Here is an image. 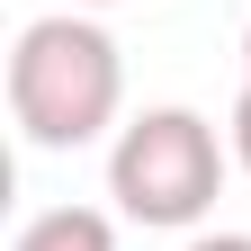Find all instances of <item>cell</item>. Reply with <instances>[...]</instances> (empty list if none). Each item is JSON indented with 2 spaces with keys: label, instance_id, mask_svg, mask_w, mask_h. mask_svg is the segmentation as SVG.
<instances>
[{
  "label": "cell",
  "instance_id": "cell-4",
  "mask_svg": "<svg viewBox=\"0 0 251 251\" xmlns=\"http://www.w3.org/2000/svg\"><path fill=\"white\" fill-rule=\"evenodd\" d=\"M233 162L251 171V81H242V99H233Z\"/></svg>",
  "mask_w": 251,
  "mask_h": 251
},
{
  "label": "cell",
  "instance_id": "cell-3",
  "mask_svg": "<svg viewBox=\"0 0 251 251\" xmlns=\"http://www.w3.org/2000/svg\"><path fill=\"white\" fill-rule=\"evenodd\" d=\"M9 251H117V225H108L99 206H45V215L18 225Z\"/></svg>",
  "mask_w": 251,
  "mask_h": 251
},
{
  "label": "cell",
  "instance_id": "cell-6",
  "mask_svg": "<svg viewBox=\"0 0 251 251\" xmlns=\"http://www.w3.org/2000/svg\"><path fill=\"white\" fill-rule=\"evenodd\" d=\"M242 81H251V27H242Z\"/></svg>",
  "mask_w": 251,
  "mask_h": 251
},
{
  "label": "cell",
  "instance_id": "cell-1",
  "mask_svg": "<svg viewBox=\"0 0 251 251\" xmlns=\"http://www.w3.org/2000/svg\"><path fill=\"white\" fill-rule=\"evenodd\" d=\"M117 99H126V63H117V36L81 9H54L36 27H18L9 45V117L36 152H81L117 126Z\"/></svg>",
  "mask_w": 251,
  "mask_h": 251
},
{
  "label": "cell",
  "instance_id": "cell-5",
  "mask_svg": "<svg viewBox=\"0 0 251 251\" xmlns=\"http://www.w3.org/2000/svg\"><path fill=\"white\" fill-rule=\"evenodd\" d=\"M188 251H251V233H206V242H188Z\"/></svg>",
  "mask_w": 251,
  "mask_h": 251
},
{
  "label": "cell",
  "instance_id": "cell-7",
  "mask_svg": "<svg viewBox=\"0 0 251 251\" xmlns=\"http://www.w3.org/2000/svg\"><path fill=\"white\" fill-rule=\"evenodd\" d=\"M63 9H108V0H63Z\"/></svg>",
  "mask_w": 251,
  "mask_h": 251
},
{
  "label": "cell",
  "instance_id": "cell-2",
  "mask_svg": "<svg viewBox=\"0 0 251 251\" xmlns=\"http://www.w3.org/2000/svg\"><path fill=\"white\" fill-rule=\"evenodd\" d=\"M108 198H117V215L162 225V233L198 225L225 198V144H215V126L198 108H144L117 135V152H108Z\"/></svg>",
  "mask_w": 251,
  "mask_h": 251
}]
</instances>
